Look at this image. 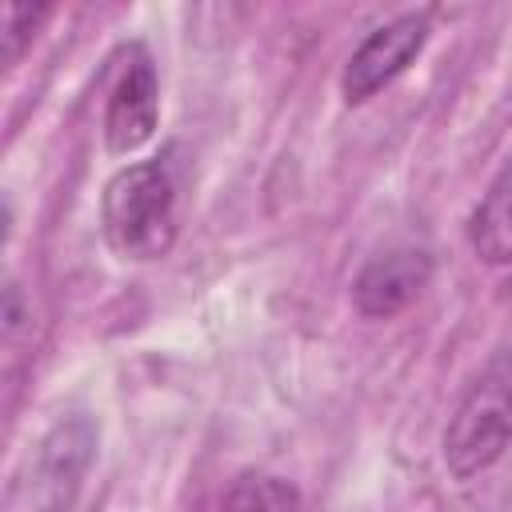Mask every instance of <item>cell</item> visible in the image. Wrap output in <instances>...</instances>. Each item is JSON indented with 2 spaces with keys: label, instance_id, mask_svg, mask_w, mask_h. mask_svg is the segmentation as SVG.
<instances>
[{
  "label": "cell",
  "instance_id": "8",
  "mask_svg": "<svg viewBox=\"0 0 512 512\" xmlns=\"http://www.w3.org/2000/svg\"><path fill=\"white\" fill-rule=\"evenodd\" d=\"M44 16H48V4H8L4 8V56H8V64L20 60L24 44L36 36Z\"/></svg>",
  "mask_w": 512,
  "mask_h": 512
},
{
  "label": "cell",
  "instance_id": "5",
  "mask_svg": "<svg viewBox=\"0 0 512 512\" xmlns=\"http://www.w3.org/2000/svg\"><path fill=\"white\" fill-rule=\"evenodd\" d=\"M432 280V256L424 248L400 244L388 248L380 256H372L356 280H352V304L360 316L368 320H388L396 312H404Z\"/></svg>",
  "mask_w": 512,
  "mask_h": 512
},
{
  "label": "cell",
  "instance_id": "3",
  "mask_svg": "<svg viewBox=\"0 0 512 512\" xmlns=\"http://www.w3.org/2000/svg\"><path fill=\"white\" fill-rule=\"evenodd\" d=\"M428 44V12H404L388 24L372 28L360 48L348 56L340 72V92L348 104H364L380 88H388Z\"/></svg>",
  "mask_w": 512,
  "mask_h": 512
},
{
  "label": "cell",
  "instance_id": "2",
  "mask_svg": "<svg viewBox=\"0 0 512 512\" xmlns=\"http://www.w3.org/2000/svg\"><path fill=\"white\" fill-rule=\"evenodd\" d=\"M508 444H512V340L496 348V356L460 396L444 428L440 452H444V468L464 484L488 472L508 452Z\"/></svg>",
  "mask_w": 512,
  "mask_h": 512
},
{
  "label": "cell",
  "instance_id": "6",
  "mask_svg": "<svg viewBox=\"0 0 512 512\" xmlns=\"http://www.w3.org/2000/svg\"><path fill=\"white\" fill-rule=\"evenodd\" d=\"M468 244L492 268L512 264V160L496 172V180L488 184V192L472 208V216H468Z\"/></svg>",
  "mask_w": 512,
  "mask_h": 512
},
{
  "label": "cell",
  "instance_id": "1",
  "mask_svg": "<svg viewBox=\"0 0 512 512\" xmlns=\"http://www.w3.org/2000/svg\"><path fill=\"white\" fill-rule=\"evenodd\" d=\"M100 228L116 256L124 260H160L176 244V176L156 160L120 168L100 196Z\"/></svg>",
  "mask_w": 512,
  "mask_h": 512
},
{
  "label": "cell",
  "instance_id": "9",
  "mask_svg": "<svg viewBox=\"0 0 512 512\" xmlns=\"http://www.w3.org/2000/svg\"><path fill=\"white\" fill-rule=\"evenodd\" d=\"M20 320H24V316H20V288L8 284V288H4V328H8V336L20 328Z\"/></svg>",
  "mask_w": 512,
  "mask_h": 512
},
{
  "label": "cell",
  "instance_id": "7",
  "mask_svg": "<svg viewBox=\"0 0 512 512\" xmlns=\"http://www.w3.org/2000/svg\"><path fill=\"white\" fill-rule=\"evenodd\" d=\"M216 512H300V492L284 476L272 472H244L220 496Z\"/></svg>",
  "mask_w": 512,
  "mask_h": 512
},
{
  "label": "cell",
  "instance_id": "4",
  "mask_svg": "<svg viewBox=\"0 0 512 512\" xmlns=\"http://www.w3.org/2000/svg\"><path fill=\"white\" fill-rule=\"evenodd\" d=\"M156 116H160L156 64L140 44H132L128 48V64L120 68V76L112 84V96H108V112H104L108 152L128 156L140 144H148L152 132H156Z\"/></svg>",
  "mask_w": 512,
  "mask_h": 512
}]
</instances>
